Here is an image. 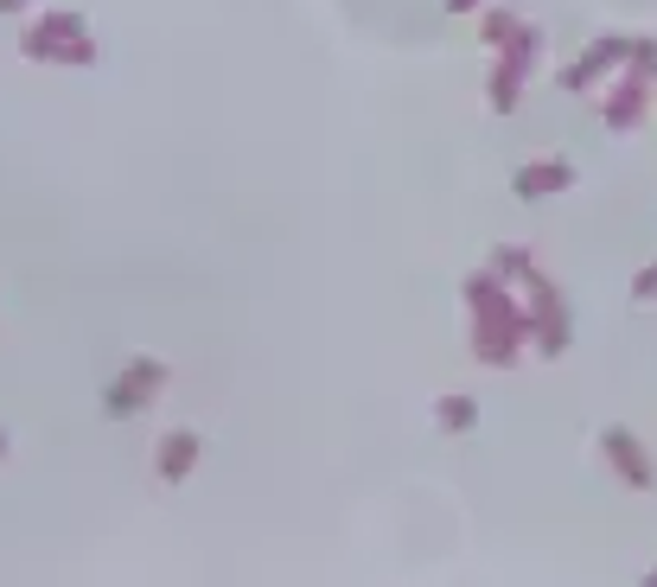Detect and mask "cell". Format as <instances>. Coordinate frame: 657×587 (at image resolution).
Listing matches in <instances>:
<instances>
[{
  "mask_svg": "<svg viewBox=\"0 0 657 587\" xmlns=\"http://www.w3.org/2000/svg\"><path fill=\"white\" fill-rule=\"evenodd\" d=\"M568 166H530V173H517V192H562L568 185Z\"/></svg>",
  "mask_w": 657,
  "mask_h": 587,
  "instance_id": "5b68a950",
  "label": "cell"
},
{
  "mask_svg": "<svg viewBox=\"0 0 657 587\" xmlns=\"http://www.w3.org/2000/svg\"><path fill=\"white\" fill-rule=\"evenodd\" d=\"M626 51H633V45H626V39H600V45H594V51H587V58H582V64L568 71V90H587V83H594V77L607 71V64H619Z\"/></svg>",
  "mask_w": 657,
  "mask_h": 587,
  "instance_id": "7a4b0ae2",
  "label": "cell"
},
{
  "mask_svg": "<svg viewBox=\"0 0 657 587\" xmlns=\"http://www.w3.org/2000/svg\"><path fill=\"white\" fill-rule=\"evenodd\" d=\"M638 115H645V77L633 71V77H626V83L607 97V122H613V128H633Z\"/></svg>",
  "mask_w": 657,
  "mask_h": 587,
  "instance_id": "3957f363",
  "label": "cell"
},
{
  "mask_svg": "<svg viewBox=\"0 0 657 587\" xmlns=\"http://www.w3.org/2000/svg\"><path fill=\"white\" fill-rule=\"evenodd\" d=\"M441 422H447V428H473V403H466V396L441 403Z\"/></svg>",
  "mask_w": 657,
  "mask_h": 587,
  "instance_id": "8992f818",
  "label": "cell"
},
{
  "mask_svg": "<svg viewBox=\"0 0 657 587\" xmlns=\"http://www.w3.org/2000/svg\"><path fill=\"white\" fill-rule=\"evenodd\" d=\"M0 7H13V0H0Z\"/></svg>",
  "mask_w": 657,
  "mask_h": 587,
  "instance_id": "9c48e42d",
  "label": "cell"
},
{
  "mask_svg": "<svg viewBox=\"0 0 657 587\" xmlns=\"http://www.w3.org/2000/svg\"><path fill=\"white\" fill-rule=\"evenodd\" d=\"M600 447H607V459H613V466H619V473H626L633 485H651V459H645V447H638L626 428H613Z\"/></svg>",
  "mask_w": 657,
  "mask_h": 587,
  "instance_id": "6da1fadb",
  "label": "cell"
},
{
  "mask_svg": "<svg viewBox=\"0 0 657 587\" xmlns=\"http://www.w3.org/2000/svg\"><path fill=\"white\" fill-rule=\"evenodd\" d=\"M192 459H199V441H192V434H166V447H160V473H166V479H185V473H192Z\"/></svg>",
  "mask_w": 657,
  "mask_h": 587,
  "instance_id": "277c9868",
  "label": "cell"
},
{
  "mask_svg": "<svg viewBox=\"0 0 657 587\" xmlns=\"http://www.w3.org/2000/svg\"><path fill=\"white\" fill-rule=\"evenodd\" d=\"M633 287H638V301H645V294H657V269H645V275H638Z\"/></svg>",
  "mask_w": 657,
  "mask_h": 587,
  "instance_id": "52a82bcc",
  "label": "cell"
},
{
  "mask_svg": "<svg viewBox=\"0 0 657 587\" xmlns=\"http://www.w3.org/2000/svg\"><path fill=\"white\" fill-rule=\"evenodd\" d=\"M0 454H7V434H0Z\"/></svg>",
  "mask_w": 657,
  "mask_h": 587,
  "instance_id": "ba28073f",
  "label": "cell"
}]
</instances>
